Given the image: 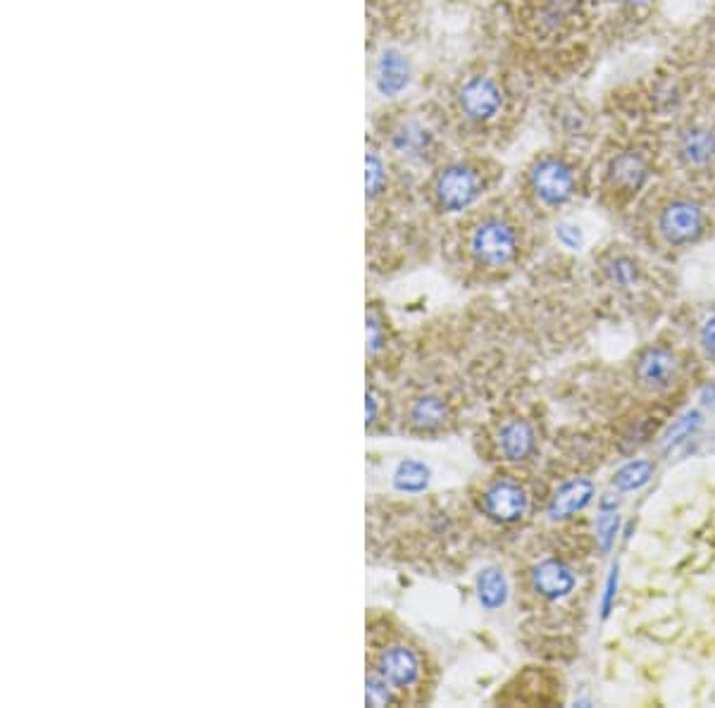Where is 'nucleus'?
I'll use <instances>...</instances> for the list:
<instances>
[{
  "instance_id": "19",
  "label": "nucleus",
  "mask_w": 715,
  "mask_h": 708,
  "mask_svg": "<svg viewBox=\"0 0 715 708\" xmlns=\"http://www.w3.org/2000/svg\"><path fill=\"white\" fill-rule=\"evenodd\" d=\"M427 482H429L427 465L420 461H413V458L403 461L394 472V484L396 489H401V492H422V489L427 487Z\"/></svg>"
},
{
  "instance_id": "23",
  "label": "nucleus",
  "mask_w": 715,
  "mask_h": 708,
  "mask_svg": "<svg viewBox=\"0 0 715 708\" xmlns=\"http://www.w3.org/2000/svg\"><path fill=\"white\" fill-rule=\"evenodd\" d=\"M575 0H542V17L546 27H558L570 17Z\"/></svg>"
},
{
  "instance_id": "5",
  "label": "nucleus",
  "mask_w": 715,
  "mask_h": 708,
  "mask_svg": "<svg viewBox=\"0 0 715 708\" xmlns=\"http://www.w3.org/2000/svg\"><path fill=\"white\" fill-rule=\"evenodd\" d=\"M527 182H530L532 196L546 208L565 206L577 191L575 170L561 158H539L537 163L527 172Z\"/></svg>"
},
{
  "instance_id": "26",
  "label": "nucleus",
  "mask_w": 715,
  "mask_h": 708,
  "mask_svg": "<svg viewBox=\"0 0 715 708\" xmlns=\"http://www.w3.org/2000/svg\"><path fill=\"white\" fill-rule=\"evenodd\" d=\"M556 234H558V239H561L568 248H580L582 246V234H580V229H577L575 225H558Z\"/></svg>"
},
{
  "instance_id": "1",
  "label": "nucleus",
  "mask_w": 715,
  "mask_h": 708,
  "mask_svg": "<svg viewBox=\"0 0 715 708\" xmlns=\"http://www.w3.org/2000/svg\"><path fill=\"white\" fill-rule=\"evenodd\" d=\"M370 670L382 675L394 687L401 701L425 682V654L406 637L370 630Z\"/></svg>"
},
{
  "instance_id": "11",
  "label": "nucleus",
  "mask_w": 715,
  "mask_h": 708,
  "mask_svg": "<svg viewBox=\"0 0 715 708\" xmlns=\"http://www.w3.org/2000/svg\"><path fill=\"white\" fill-rule=\"evenodd\" d=\"M530 582L537 596H542L546 601H558L565 599L575 589L577 580L570 565L558 561V558H546V561L534 565Z\"/></svg>"
},
{
  "instance_id": "18",
  "label": "nucleus",
  "mask_w": 715,
  "mask_h": 708,
  "mask_svg": "<svg viewBox=\"0 0 715 708\" xmlns=\"http://www.w3.org/2000/svg\"><path fill=\"white\" fill-rule=\"evenodd\" d=\"M651 477H654V463L632 461L615 472L613 484L620 492H634V489H642Z\"/></svg>"
},
{
  "instance_id": "21",
  "label": "nucleus",
  "mask_w": 715,
  "mask_h": 708,
  "mask_svg": "<svg viewBox=\"0 0 715 708\" xmlns=\"http://www.w3.org/2000/svg\"><path fill=\"white\" fill-rule=\"evenodd\" d=\"M606 275L611 277V282L618 284L620 289H632L634 284L639 282V267L634 260L618 256V258H611L606 263Z\"/></svg>"
},
{
  "instance_id": "14",
  "label": "nucleus",
  "mask_w": 715,
  "mask_h": 708,
  "mask_svg": "<svg viewBox=\"0 0 715 708\" xmlns=\"http://www.w3.org/2000/svg\"><path fill=\"white\" fill-rule=\"evenodd\" d=\"M451 418L449 403H446L441 396L425 394L413 399L408 408V422L413 430L418 432H437L446 425Z\"/></svg>"
},
{
  "instance_id": "13",
  "label": "nucleus",
  "mask_w": 715,
  "mask_h": 708,
  "mask_svg": "<svg viewBox=\"0 0 715 708\" xmlns=\"http://www.w3.org/2000/svg\"><path fill=\"white\" fill-rule=\"evenodd\" d=\"M594 499V484L589 480H570L563 487L556 489V494L549 501V518L551 520H568L582 508H587Z\"/></svg>"
},
{
  "instance_id": "10",
  "label": "nucleus",
  "mask_w": 715,
  "mask_h": 708,
  "mask_svg": "<svg viewBox=\"0 0 715 708\" xmlns=\"http://www.w3.org/2000/svg\"><path fill=\"white\" fill-rule=\"evenodd\" d=\"M372 79H375V89L379 96L396 98L408 89L410 84V62L399 48L387 46L382 48L372 67Z\"/></svg>"
},
{
  "instance_id": "7",
  "label": "nucleus",
  "mask_w": 715,
  "mask_h": 708,
  "mask_svg": "<svg viewBox=\"0 0 715 708\" xmlns=\"http://www.w3.org/2000/svg\"><path fill=\"white\" fill-rule=\"evenodd\" d=\"M530 508V496L520 482L511 477H496L480 492V511L499 525H513L525 518Z\"/></svg>"
},
{
  "instance_id": "16",
  "label": "nucleus",
  "mask_w": 715,
  "mask_h": 708,
  "mask_svg": "<svg viewBox=\"0 0 715 708\" xmlns=\"http://www.w3.org/2000/svg\"><path fill=\"white\" fill-rule=\"evenodd\" d=\"M680 160L687 167H706L715 160V132L706 127H692L680 136L677 144Z\"/></svg>"
},
{
  "instance_id": "22",
  "label": "nucleus",
  "mask_w": 715,
  "mask_h": 708,
  "mask_svg": "<svg viewBox=\"0 0 715 708\" xmlns=\"http://www.w3.org/2000/svg\"><path fill=\"white\" fill-rule=\"evenodd\" d=\"M699 427H701V413H696V411L687 413L685 418L677 420L673 425V430H670L668 437H665V453L677 449L680 444H685L687 439L692 437L696 430H699Z\"/></svg>"
},
{
  "instance_id": "8",
  "label": "nucleus",
  "mask_w": 715,
  "mask_h": 708,
  "mask_svg": "<svg viewBox=\"0 0 715 708\" xmlns=\"http://www.w3.org/2000/svg\"><path fill=\"white\" fill-rule=\"evenodd\" d=\"M706 217L699 203L687 201V198H677L658 215V232L663 239L673 246H687L704 234Z\"/></svg>"
},
{
  "instance_id": "9",
  "label": "nucleus",
  "mask_w": 715,
  "mask_h": 708,
  "mask_svg": "<svg viewBox=\"0 0 715 708\" xmlns=\"http://www.w3.org/2000/svg\"><path fill=\"white\" fill-rule=\"evenodd\" d=\"M680 358L663 346H649L634 365L637 382L649 391H665L675 384L680 377Z\"/></svg>"
},
{
  "instance_id": "27",
  "label": "nucleus",
  "mask_w": 715,
  "mask_h": 708,
  "mask_svg": "<svg viewBox=\"0 0 715 708\" xmlns=\"http://www.w3.org/2000/svg\"><path fill=\"white\" fill-rule=\"evenodd\" d=\"M701 344L711 356H715V313L708 315L704 325H701Z\"/></svg>"
},
{
  "instance_id": "15",
  "label": "nucleus",
  "mask_w": 715,
  "mask_h": 708,
  "mask_svg": "<svg viewBox=\"0 0 715 708\" xmlns=\"http://www.w3.org/2000/svg\"><path fill=\"white\" fill-rule=\"evenodd\" d=\"M646 177H649V167L637 153H620L608 167V184L618 191H627V194L642 189Z\"/></svg>"
},
{
  "instance_id": "28",
  "label": "nucleus",
  "mask_w": 715,
  "mask_h": 708,
  "mask_svg": "<svg viewBox=\"0 0 715 708\" xmlns=\"http://www.w3.org/2000/svg\"><path fill=\"white\" fill-rule=\"evenodd\" d=\"M625 5H630V8H649L654 0H623Z\"/></svg>"
},
{
  "instance_id": "4",
  "label": "nucleus",
  "mask_w": 715,
  "mask_h": 708,
  "mask_svg": "<svg viewBox=\"0 0 715 708\" xmlns=\"http://www.w3.org/2000/svg\"><path fill=\"white\" fill-rule=\"evenodd\" d=\"M506 108V91L489 74L465 77L456 89V110L468 124H489Z\"/></svg>"
},
{
  "instance_id": "25",
  "label": "nucleus",
  "mask_w": 715,
  "mask_h": 708,
  "mask_svg": "<svg viewBox=\"0 0 715 708\" xmlns=\"http://www.w3.org/2000/svg\"><path fill=\"white\" fill-rule=\"evenodd\" d=\"M387 346V329H384V322L377 318L375 313L368 315V351L370 356H375L379 349Z\"/></svg>"
},
{
  "instance_id": "17",
  "label": "nucleus",
  "mask_w": 715,
  "mask_h": 708,
  "mask_svg": "<svg viewBox=\"0 0 715 708\" xmlns=\"http://www.w3.org/2000/svg\"><path fill=\"white\" fill-rule=\"evenodd\" d=\"M477 596L480 604L489 611L506 604L508 599V582L499 568H484L477 577Z\"/></svg>"
},
{
  "instance_id": "2",
  "label": "nucleus",
  "mask_w": 715,
  "mask_h": 708,
  "mask_svg": "<svg viewBox=\"0 0 715 708\" xmlns=\"http://www.w3.org/2000/svg\"><path fill=\"white\" fill-rule=\"evenodd\" d=\"M520 229L503 215H484L468 229L465 248L480 270H506L520 256Z\"/></svg>"
},
{
  "instance_id": "20",
  "label": "nucleus",
  "mask_w": 715,
  "mask_h": 708,
  "mask_svg": "<svg viewBox=\"0 0 715 708\" xmlns=\"http://www.w3.org/2000/svg\"><path fill=\"white\" fill-rule=\"evenodd\" d=\"M365 685H368V689H365V701H368V706L401 704V697L394 692V687H391L382 675H377L375 670L368 668V680H365Z\"/></svg>"
},
{
  "instance_id": "6",
  "label": "nucleus",
  "mask_w": 715,
  "mask_h": 708,
  "mask_svg": "<svg viewBox=\"0 0 715 708\" xmlns=\"http://www.w3.org/2000/svg\"><path fill=\"white\" fill-rule=\"evenodd\" d=\"M382 132L384 151L403 160H425L434 146V132L415 115L389 117Z\"/></svg>"
},
{
  "instance_id": "3",
  "label": "nucleus",
  "mask_w": 715,
  "mask_h": 708,
  "mask_svg": "<svg viewBox=\"0 0 715 708\" xmlns=\"http://www.w3.org/2000/svg\"><path fill=\"white\" fill-rule=\"evenodd\" d=\"M487 186L489 182L482 167L458 160L434 172L429 182V201L444 215L463 213L487 194Z\"/></svg>"
},
{
  "instance_id": "12",
  "label": "nucleus",
  "mask_w": 715,
  "mask_h": 708,
  "mask_svg": "<svg viewBox=\"0 0 715 708\" xmlns=\"http://www.w3.org/2000/svg\"><path fill=\"white\" fill-rule=\"evenodd\" d=\"M496 449H499L503 461L525 463L537 451V434L527 420H506L496 432Z\"/></svg>"
},
{
  "instance_id": "24",
  "label": "nucleus",
  "mask_w": 715,
  "mask_h": 708,
  "mask_svg": "<svg viewBox=\"0 0 715 708\" xmlns=\"http://www.w3.org/2000/svg\"><path fill=\"white\" fill-rule=\"evenodd\" d=\"M618 527H620V518L615 511H603L601 518L596 520V532H599L603 549H611L615 534H618Z\"/></svg>"
}]
</instances>
